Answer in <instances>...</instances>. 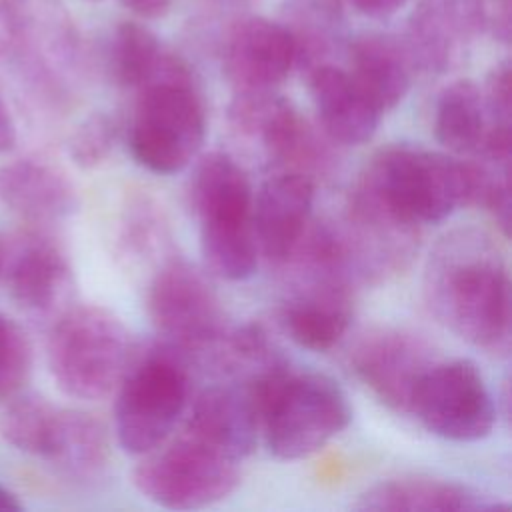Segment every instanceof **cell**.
Segmentation results:
<instances>
[{"label": "cell", "mask_w": 512, "mask_h": 512, "mask_svg": "<svg viewBox=\"0 0 512 512\" xmlns=\"http://www.w3.org/2000/svg\"><path fill=\"white\" fill-rule=\"evenodd\" d=\"M424 300L460 340L488 350L510 346V276L500 244L476 226L438 238L424 266Z\"/></svg>", "instance_id": "1"}, {"label": "cell", "mask_w": 512, "mask_h": 512, "mask_svg": "<svg viewBox=\"0 0 512 512\" xmlns=\"http://www.w3.org/2000/svg\"><path fill=\"white\" fill-rule=\"evenodd\" d=\"M244 386L258 406L266 446L278 460L318 452L352 420L350 402L336 380L296 372L288 362Z\"/></svg>", "instance_id": "2"}, {"label": "cell", "mask_w": 512, "mask_h": 512, "mask_svg": "<svg viewBox=\"0 0 512 512\" xmlns=\"http://www.w3.org/2000/svg\"><path fill=\"white\" fill-rule=\"evenodd\" d=\"M206 110L184 60L164 52L152 78L138 88L128 130L132 158L150 172L176 174L200 152Z\"/></svg>", "instance_id": "3"}, {"label": "cell", "mask_w": 512, "mask_h": 512, "mask_svg": "<svg viewBox=\"0 0 512 512\" xmlns=\"http://www.w3.org/2000/svg\"><path fill=\"white\" fill-rule=\"evenodd\" d=\"M134 344L122 320L100 306L66 310L48 338V368L58 388L78 400H100L116 390Z\"/></svg>", "instance_id": "4"}, {"label": "cell", "mask_w": 512, "mask_h": 512, "mask_svg": "<svg viewBox=\"0 0 512 512\" xmlns=\"http://www.w3.org/2000/svg\"><path fill=\"white\" fill-rule=\"evenodd\" d=\"M190 372L186 356L162 342L134 356L116 386L114 428L122 450L142 456L164 444L186 408Z\"/></svg>", "instance_id": "5"}, {"label": "cell", "mask_w": 512, "mask_h": 512, "mask_svg": "<svg viewBox=\"0 0 512 512\" xmlns=\"http://www.w3.org/2000/svg\"><path fill=\"white\" fill-rule=\"evenodd\" d=\"M360 180L416 224L446 220L470 200L468 162L410 144L378 150Z\"/></svg>", "instance_id": "6"}, {"label": "cell", "mask_w": 512, "mask_h": 512, "mask_svg": "<svg viewBox=\"0 0 512 512\" xmlns=\"http://www.w3.org/2000/svg\"><path fill=\"white\" fill-rule=\"evenodd\" d=\"M238 144L256 152L266 166L310 178L332 166L330 140L314 130L300 110L274 90L236 92L226 112Z\"/></svg>", "instance_id": "7"}, {"label": "cell", "mask_w": 512, "mask_h": 512, "mask_svg": "<svg viewBox=\"0 0 512 512\" xmlns=\"http://www.w3.org/2000/svg\"><path fill=\"white\" fill-rule=\"evenodd\" d=\"M142 456L132 482L144 498L162 508H206L228 498L240 484V462L184 430L170 444Z\"/></svg>", "instance_id": "8"}, {"label": "cell", "mask_w": 512, "mask_h": 512, "mask_svg": "<svg viewBox=\"0 0 512 512\" xmlns=\"http://www.w3.org/2000/svg\"><path fill=\"white\" fill-rule=\"evenodd\" d=\"M356 282L380 284L404 272L420 246V224L388 206L360 178L354 184L342 224H334Z\"/></svg>", "instance_id": "9"}, {"label": "cell", "mask_w": 512, "mask_h": 512, "mask_svg": "<svg viewBox=\"0 0 512 512\" xmlns=\"http://www.w3.org/2000/svg\"><path fill=\"white\" fill-rule=\"evenodd\" d=\"M146 310L164 342L186 358H204L226 332L216 292L194 264L178 256L164 260L154 272Z\"/></svg>", "instance_id": "10"}, {"label": "cell", "mask_w": 512, "mask_h": 512, "mask_svg": "<svg viewBox=\"0 0 512 512\" xmlns=\"http://www.w3.org/2000/svg\"><path fill=\"white\" fill-rule=\"evenodd\" d=\"M410 414L450 442H478L492 432L496 404L474 362L436 360L422 376Z\"/></svg>", "instance_id": "11"}, {"label": "cell", "mask_w": 512, "mask_h": 512, "mask_svg": "<svg viewBox=\"0 0 512 512\" xmlns=\"http://www.w3.org/2000/svg\"><path fill=\"white\" fill-rule=\"evenodd\" d=\"M436 360L426 340L398 328L370 330L350 352L356 378L382 404L402 414H410L416 388Z\"/></svg>", "instance_id": "12"}, {"label": "cell", "mask_w": 512, "mask_h": 512, "mask_svg": "<svg viewBox=\"0 0 512 512\" xmlns=\"http://www.w3.org/2000/svg\"><path fill=\"white\" fill-rule=\"evenodd\" d=\"M486 24L484 0H420L404 40L414 70L434 74L452 70Z\"/></svg>", "instance_id": "13"}, {"label": "cell", "mask_w": 512, "mask_h": 512, "mask_svg": "<svg viewBox=\"0 0 512 512\" xmlns=\"http://www.w3.org/2000/svg\"><path fill=\"white\" fill-rule=\"evenodd\" d=\"M0 274L12 300L28 312H54L72 292V268L64 250L40 232H22L2 248Z\"/></svg>", "instance_id": "14"}, {"label": "cell", "mask_w": 512, "mask_h": 512, "mask_svg": "<svg viewBox=\"0 0 512 512\" xmlns=\"http://www.w3.org/2000/svg\"><path fill=\"white\" fill-rule=\"evenodd\" d=\"M8 56L26 60L34 74L72 60L74 36L54 0H0V58Z\"/></svg>", "instance_id": "15"}, {"label": "cell", "mask_w": 512, "mask_h": 512, "mask_svg": "<svg viewBox=\"0 0 512 512\" xmlns=\"http://www.w3.org/2000/svg\"><path fill=\"white\" fill-rule=\"evenodd\" d=\"M296 66V48L280 22L238 20L222 46V72L236 92L274 90Z\"/></svg>", "instance_id": "16"}, {"label": "cell", "mask_w": 512, "mask_h": 512, "mask_svg": "<svg viewBox=\"0 0 512 512\" xmlns=\"http://www.w3.org/2000/svg\"><path fill=\"white\" fill-rule=\"evenodd\" d=\"M314 178L278 170L270 174L252 200V224L258 248L268 262L280 266L312 222Z\"/></svg>", "instance_id": "17"}, {"label": "cell", "mask_w": 512, "mask_h": 512, "mask_svg": "<svg viewBox=\"0 0 512 512\" xmlns=\"http://www.w3.org/2000/svg\"><path fill=\"white\" fill-rule=\"evenodd\" d=\"M184 432L242 462L256 448L260 432L258 406L240 382L208 386L196 396Z\"/></svg>", "instance_id": "18"}, {"label": "cell", "mask_w": 512, "mask_h": 512, "mask_svg": "<svg viewBox=\"0 0 512 512\" xmlns=\"http://www.w3.org/2000/svg\"><path fill=\"white\" fill-rule=\"evenodd\" d=\"M352 508L360 512H492L508 504L470 484L432 476H400L366 488Z\"/></svg>", "instance_id": "19"}, {"label": "cell", "mask_w": 512, "mask_h": 512, "mask_svg": "<svg viewBox=\"0 0 512 512\" xmlns=\"http://www.w3.org/2000/svg\"><path fill=\"white\" fill-rule=\"evenodd\" d=\"M308 86L320 128L332 144L360 146L374 136L382 112L346 70L320 64L308 72Z\"/></svg>", "instance_id": "20"}, {"label": "cell", "mask_w": 512, "mask_h": 512, "mask_svg": "<svg viewBox=\"0 0 512 512\" xmlns=\"http://www.w3.org/2000/svg\"><path fill=\"white\" fill-rule=\"evenodd\" d=\"M0 202L30 222H54L78 208L72 182L56 166L20 158L0 166Z\"/></svg>", "instance_id": "21"}, {"label": "cell", "mask_w": 512, "mask_h": 512, "mask_svg": "<svg viewBox=\"0 0 512 512\" xmlns=\"http://www.w3.org/2000/svg\"><path fill=\"white\" fill-rule=\"evenodd\" d=\"M186 194L198 224H222L252 216L250 178L230 154H204L192 168Z\"/></svg>", "instance_id": "22"}, {"label": "cell", "mask_w": 512, "mask_h": 512, "mask_svg": "<svg viewBox=\"0 0 512 512\" xmlns=\"http://www.w3.org/2000/svg\"><path fill=\"white\" fill-rule=\"evenodd\" d=\"M356 86L384 114L410 90L414 64L404 42L384 34H364L348 46V70Z\"/></svg>", "instance_id": "23"}, {"label": "cell", "mask_w": 512, "mask_h": 512, "mask_svg": "<svg viewBox=\"0 0 512 512\" xmlns=\"http://www.w3.org/2000/svg\"><path fill=\"white\" fill-rule=\"evenodd\" d=\"M46 460L70 480L90 482L100 478L110 460L104 424L88 412L60 408L54 444Z\"/></svg>", "instance_id": "24"}, {"label": "cell", "mask_w": 512, "mask_h": 512, "mask_svg": "<svg viewBox=\"0 0 512 512\" xmlns=\"http://www.w3.org/2000/svg\"><path fill=\"white\" fill-rule=\"evenodd\" d=\"M436 140L456 156H474L488 136V116L482 90L472 80L448 84L434 108Z\"/></svg>", "instance_id": "25"}, {"label": "cell", "mask_w": 512, "mask_h": 512, "mask_svg": "<svg viewBox=\"0 0 512 512\" xmlns=\"http://www.w3.org/2000/svg\"><path fill=\"white\" fill-rule=\"evenodd\" d=\"M344 12L340 0H286L282 26L296 48V66L312 68L326 64V56L340 40Z\"/></svg>", "instance_id": "26"}, {"label": "cell", "mask_w": 512, "mask_h": 512, "mask_svg": "<svg viewBox=\"0 0 512 512\" xmlns=\"http://www.w3.org/2000/svg\"><path fill=\"white\" fill-rule=\"evenodd\" d=\"M200 250L208 270L230 282L248 280L258 268V240L252 218L200 226Z\"/></svg>", "instance_id": "27"}, {"label": "cell", "mask_w": 512, "mask_h": 512, "mask_svg": "<svg viewBox=\"0 0 512 512\" xmlns=\"http://www.w3.org/2000/svg\"><path fill=\"white\" fill-rule=\"evenodd\" d=\"M164 50L158 38L138 22L116 26L108 44V72L122 88H140L156 72Z\"/></svg>", "instance_id": "28"}, {"label": "cell", "mask_w": 512, "mask_h": 512, "mask_svg": "<svg viewBox=\"0 0 512 512\" xmlns=\"http://www.w3.org/2000/svg\"><path fill=\"white\" fill-rule=\"evenodd\" d=\"M60 408L52 406L40 396H22L12 402L0 416V434L14 448L48 458L56 428H58Z\"/></svg>", "instance_id": "29"}, {"label": "cell", "mask_w": 512, "mask_h": 512, "mask_svg": "<svg viewBox=\"0 0 512 512\" xmlns=\"http://www.w3.org/2000/svg\"><path fill=\"white\" fill-rule=\"evenodd\" d=\"M168 242V228L158 206L148 198H138L128 206L122 222L120 246L136 260L154 256Z\"/></svg>", "instance_id": "30"}, {"label": "cell", "mask_w": 512, "mask_h": 512, "mask_svg": "<svg viewBox=\"0 0 512 512\" xmlns=\"http://www.w3.org/2000/svg\"><path fill=\"white\" fill-rule=\"evenodd\" d=\"M118 138L116 120L104 112L88 116L72 132L68 140V154L80 168H94L102 164Z\"/></svg>", "instance_id": "31"}, {"label": "cell", "mask_w": 512, "mask_h": 512, "mask_svg": "<svg viewBox=\"0 0 512 512\" xmlns=\"http://www.w3.org/2000/svg\"><path fill=\"white\" fill-rule=\"evenodd\" d=\"M32 348L24 330L0 314V398L14 394L28 378Z\"/></svg>", "instance_id": "32"}, {"label": "cell", "mask_w": 512, "mask_h": 512, "mask_svg": "<svg viewBox=\"0 0 512 512\" xmlns=\"http://www.w3.org/2000/svg\"><path fill=\"white\" fill-rule=\"evenodd\" d=\"M488 116V132L512 134V96H510V62L496 64L482 90Z\"/></svg>", "instance_id": "33"}, {"label": "cell", "mask_w": 512, "mask_h": 512, "mask_svg": "<svg viewBox=\"0 0 512 512\" xmlns=\"http://www.w3.org/2000/svg\"><path fill=\"white\" fill-rule=\"evenodd\" d=\"M408 0H354L358 12L370 18H386L402 8Z\"/></svg>", "instance_id": "34"}, {"label": "cell", "mask_w": 512, "mask_h": 512, "mask_svg": "<svg viewBox=\"0 0 512 512\" xmlns=\"http://www.w3.org/2000/svg\"><path fill=\"white\" fill-rule=\"evenodd\" d=\"M128 10L140 18H160L170 8L172 0H120Z\"/></svg>", "instance_id": "35"}, {"label": "cell", "mask_w": 512, "mask_h": 512, "mask_svg": "<svg viewBox=\"0 0 512 512\" xmlns=\"http://www.w3.org/2000/svg\"><path fill=\"white\" fill-rule=\"evenodd\" d=\"M14 142H16V124L4 98L0 96V156L12 150Z\"/></svg>", "instance_id": "36"}, {"label": "cell", "mask_w": 512, "mask_h": 512, "mask_svg": "<svg viewBox=\"0 0 512 512\" xmlns=\"http://www.w3.org/2000/svg\"><path fill=\"white\" fill-rule=\"evenodd\" d=\"M22 504L18 502L16 494H12L8 488L0 484V512H20Z\"/></svg>", "instance_id": "37"}, {"label": "cell", "mask_w": 512, "mask_h": 512, "mask_svg": "<svg viewBox=\"0 0 512 512\" xmlns=\"http://www.w3.org/2000/svg\"><path fill=\"white\" fill-rule=\"evenodd\" d=\"M0 264H2V246H0Z\"/></svg>", "instance_id": "38"}]
</instances>
